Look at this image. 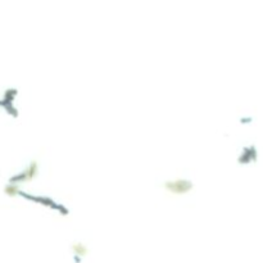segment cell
<instances>
[{
	"label": "cell",
	"mask_w": 263,
	"mask_h": 263,
	"mask_svg": "<svg viewBox=\"0 0 263 263\" xmlns=\"http://www.w3.org/2000/svg\"><path fill=\"white\" fill-rule=\"evenodd\" d=\"M163 186L164 190H166L168 194L177 195V197L187 194V193L193 189L192 181H189V180L186 179H180V177L168 180V181L164 182Z\"/></svg>",
	"instance_id": "6da1fadb"
},
{
	"label": "cell",
	"mask_w": 263,
	"mask_h": 263,
	"mask_svg": "<svg viewBox=\"0 0 263 263\" xmlns=\"http://www.w3.org/2000/svg\"><path fill=\"white\" fill-rule=\"evenodd\" d=\"M39 175V164L36 162H32V163L28 164L26 167L25 171L22 172V175L20 176L21 182H27V181H32L37 177Z\"/></svg>",
	"instance_id": "7a4b0ae2"
}]
</instances>
